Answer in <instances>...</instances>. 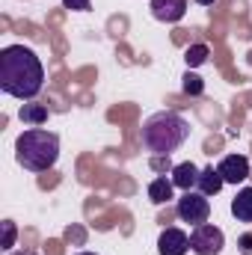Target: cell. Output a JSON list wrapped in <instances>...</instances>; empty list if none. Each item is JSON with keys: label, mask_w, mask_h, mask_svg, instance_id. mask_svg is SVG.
Masks as SVG:
<instances>
[{"label": "cell", "mask_w": 252, "mask_h": 255, "mask_svg": "<svg viewBox=\"0 0 252 255\" xmlns=\"http://www.w3.org/2000/svg\"><path fill=\"white\" fill-rule=\"evenodd\" d=\"M60 157V136L45 128H30L15 139V160L30 172H48Z\"/></svg>", "instance_id": "obj_3"}, {"label": "cell", "mask_w": 252, "mask_h": 255, "mask_svg": "<svg viewBox=\"0 0 252 255\" xmlns=\"http://www.w3.org/2000/svg\"><path fill=\"white\" fill-rule=\"evenodd\" d=\"M151 15L157 18V21H163V24H175V21H181L184 18V12H187V0H151Z\"/></svg>", "instance_id": "obj_8"}, {"label": "cell", "mask_w": 252, "mask_h": 255, "mask_svg": "<svg viewBox=\"0 0 252 255\" xmlns=\"http://www.w3.org/2000/svg\"><path fill=\"white\" fill-rule=\"evenodd\" d=\"M217 169H220V175L226 178V184H241V181L250 178V160H247L244 154H226Z\"/></svg>", "instance_id": "obj_6"}, {"label": "cell", "mask_w": 252, "mask_h": 255, "mask_svg": "<svg viewBox=\"0 0 252 255\" xmlns=\"http://www.w3.org/2000/svg\"><path fill=\"white\" fill-rule=\"evenodd\" d=\"M12 247H15V226L6 220L3 223V250H12Z\"/></svg>", "instance_id": "obj_17"}, {"label": "cell", "mask_w": 252, "mask_h": 255, "mask_svg": "<svg viewBox=\"0 0 252 255\" xmlns=\"http://www.w3.org/2000/svg\"><path fill=\"white\" fill-rule=\"evenodd\" d=\"M172 190H175L172 178L160 175V178H154V181L148 184V199H151L154 205H163V202H169V199H172Z\"/></svg>", "instance_id": "obj_12"}, {"label": "cell", "mask_w": 252, "mask_h": 255, "mask_svg": "<svg viewBox=\"0 0 252 255\" xmlns=\"http://www.w3.org/2000/svg\"><path fill=\"white\" fill-rule=\"evenodd\" d=\"M175 211H178V217H181L184 223H190V226L196 229V226L208 223V217H211V202H208V196H205V193L187 190L181 199H178Z\"/></svg>", "instance_id": "obj_4"}, {"label": "cell", "mask_w": 252, "mask_h": 255, "mask_svg": "<svg viewBox=\"0 0 252 255\" xmlns=\"http://www.w3.org/2000/svg\"><path fill=\"white\" fill-rule=\"evenodd\" d=\"M223 247H226V235H223V229H217V226L202 223V226H196L193 235H190V250L196 255H220Z\"/></svg>", "instance_id": "obj_5"}, {"label": "cell", "mask_w": 252, "mask_h": 255, "mask_svg": "<svg viewBox=\"0 0 252 255\" xmlns=\"http://www.w3.org/2000/svg\"><path fill=\"white\" fill-rule=\"evenodd\" d=\"M208 57H211V51H208V45H190L187 51H184V63H187V68H199V65L208 63Z\"/></svg>", "instance_id": "obj_14"}, {"label": "cell", "mask_w": 252, "mask_h": 255, "mask_svg": "<svg viewBox=\"0 0 252 255\" xmlns=\"http://www.w3.org/2000/svg\"><path fill=\"white\" fill-rule=\"evenodd\" d=\"M232 214L238 223H252V187H244L232 199Z\"/></svg>", "instance_id": "obj_11"}, {"label": "cell", "mask_w": 252, "mask_h": 255, "mask_svg": "<svg viewBox=\"0 0 252 255\" xmlns=\"http://www.w3.org/2000/svg\"><path fill=\"white\" fill-rule=\"evenodd\" d=\"M151 169L154 172H172L175 166L169 163V154H151Z\"/></svg>", "instance_id": "obj_16"}, {"label": "cell", "mask_w": 252, "mask_h": 255, "mask_svg": "<svg viewBox=\"0 0 252 255\" xmlns=\"http://www.w3.org/2000/svg\"><path fill=\"white\" fill-rule=\"evenodd\" d=\"M63 6L71 12H89V0H63Z\"/></svg>", "instance_id": "obj_18"}, {"label": "cell", "mask_w": 252, "mask_h": 255, "mask_svg": "<svg viewBox=\"0 0 252 255\" xmlns=\"http://www.w3.org/2000/svg\"><path fill=\"white\" fill-rule=\"evenodd\" d=\"M181 89H184V95H202V92H205V80H202L199 74L187 71V74L181 77Z\"/></svg>", "instance_id": "obj_15"}, {"label": "cell", "mask_w": 252, "mask_h": 255, "mask_svg": "<svg viewBox=\"0 0 252 255\" xmlns=\"http://www.w3.org/2000/svg\"><path fill=\"white\" fill-rule=\"evenodd\" d=\"M139 136H142L145 151H151V154H172L175 148H181L187 142L190 125L187 119H181L178 113L163 110V113H154V116L145 119Z\"/></svg>", "instance_id": "obj_2"}, {"label": "cell", "mask_w": 252, "mask_h": 255, "mask_svg": "<svg viewBox=\"0 0 252 255\" xmlns=\"http://www.w3.org/2000/svg\"><path fill=\"white\" fill-rule=\"evenodd\" d=\"M80 255H95V253H80Z\"/></svg>", "instance_id": "obj_21"}, {"label": "cell", "mask_w": 252, "mask_h": 255, "mask_svg": "<svg viewBox=\"0 0 252 255\" xmlns=\"http://www.w3.org/2000/svg\"><path fill=\"white\" fill-rule=\"evenodd\" d=\"M190 238L181 229H163L157 238V253L160 255H187Z\"/></svg>", "instance_id": "obj_7"}, {"label": "cell", "mask_w": 252, "mask_h": 255, "mask_svg": "<svg viewBox=\"0 0 252 255\" xmlns=\"http://www.w3.org/2000/svg\"><path fill=\"white\" fill-rule=\"evenodd\" d=\"M196 3H199V6H214L217 0H196Z\"/></svg>", "instance_id": "obj_20"}, {"label": "cell", "mask_w": 252, "mask_h": 255, "mask_svg": "<svg viewBox=\"0 0 252 255\" xmlns=\"http://www.w3.org/2000/svg\"><path fill=\"white\" fill-rule=\"evenodd\" d=\"M223 184H226V178L220 175V169H214V166H205L202 172H199V193H205V196H217V193L223 190Z\"/></svg>", "instance_id": "obj_10"}, {"label": "cell", "mask_w": 252, "mask_h": 255, "mask_svg": "<svg viewBox=\"0 0 252 255\" xmlns=\"http://www.w3.org/2000/svg\"><path fill=\"white\" fill-rule=\"evenodd\" d=\"M45 86V68L39 57L24 45H9L0 51V89L12 98L30 101Z\"/></svg>", "instance_id": "obj_1"}, {"label": "cell", "mask_w": 252, "mask_h": 255, "mask_svg": "<svg viewBox=\"0 0 252 255\" xmlns=\"http://www.w3.org/2000/svg\"><path fill=\"white\" fill-rule=\"evenodd\" d=\"M21 122L30 128H42L45 122H48V107H42V104H24L21 107Z\"/></svg>", "instance_id": "obj_13"}, {"label": "cell", "mask_w": 252, "mask_h": 255, "mask_svg": "<svg viewBox=\"0 0 252 255\" xmlns=\"http://www.w3.org/2000/svg\"><path fill=\"white\" fill-rule=\"evenodd\" d=\"M238 244H241V253L244 255H252V235H244Z\"/></svg>", "instance_id": "obj_19"}, {"label": "cell", "mask_w": 252, "mask_h": 255, "mask_svg": "<svg viewBox=\"0 0 252 255\" xmlns=\"http://www.w3.org/2000/svg\"><path fill=\"white\" fill-rule=\"evenodd\" d=\"M199 172H202V169H196L190 160H187V163H178V166L172 169V184H175L178 190L187 193L190 187H196V184H199Z\"/></svg>", "instance_id": "obj_9"}]
</instances>
